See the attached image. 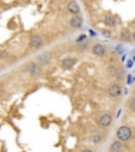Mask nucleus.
I'll return each instance as SVG.
<instances>
[{
	"mask_svg": "<svg viewBox=\"0 0 135 152\" xmlns=\"http://www.w3.org/2000/svg\"><path fill=\"white\" fill-rule=\"evenodd\" d=\"M116 137L120 142H127L132 137V130L128 126H121L117 129Z\"/></svg>",
	"mask_w": 135,
	"mask_h": 152,
	"instance_id": "nucleus-1",
	"label": "nucleus"
},
{
	"mask_svg": "<svg viewBox=\"0 0 135 152\" xmlns=\"http://www.w3.org/2000/svg\"><path fill=\"white\" fill-rule=\"evenodd\" d=\"M108 94L109 96L111 97H118L120 96L121 94V88L120 86L116 83H113L109 86V88H108Z\"/></svg>",
	"mask_w": 135,
	"mask_h": 152,
	"instance_id": "nucleus-2",
	"label": "nucleus"
},
{
	"mask_svg": "<svg viewBox=\"0 0 135 152\" xmlns=\"http://www.w3.org/2000/svg\"><path fill=\"white\" fill-rule=\"evenodd\" d=\"M30 47L32 49H38V48H40L41 45H43V39L40 35H34L31 37L30 39V42H28Z\"/></svg>",
	"mask_w": 135,
	"mask_h": 152,
	"instance_id": "nucleus-3",
	"label": "nucleus"
},
{
	"mask_svg": "<svg viewBox=\"0 0 135 152\" xmlns=\"http://www.w3.org/2000/svg\"><path fill=\"white\" fill-rule=\"evenodd\" d=\"M82 23H83L82 18L80 16H78V15H75L70 20V26L73 28H80L82 26Z\"/></svg>",
	"mask_w": 135,
	"mask_h": 152,
	"instance_id": "nucleus-4",
	"label": "nucleus"
},
{
	"mask_svg": "<svg viewBox=\"0 0 135 152\" xmlns=\"http://www.w3.org/2000/svg\"><path fill=\"white\" fill-rule=\"evenodd\" d=\"M77 62V59L76 58H73V57H68V58H64L61 61V66L63 69H72L74 66Z\"/></svg>",
	"mask_w": 135,
	"mask_h": 152,
	"instance_id": "nucleus-5",
	"label": "nucleus"
},
{
	"mask_svg": "<svg viewBox=\"0 0 135 152\" xmlns=\"http://www.w3.org/2000/svg\"><path fill=\"white\" fill-rule=\"evenodd\" d=\"M112 123V116L108 113H104L99 117V124L102 127H109Z\"/></svg>",
	"mask_w": 135,
	"mask_h": 152,
	"instance_id": "nucleus-6",
	"label": "nucleus"
},
{
	"mask_svg": "<svg viewBox=\"0 0 135 152\" xmlns=\"http://www.w3.org/2000/svg\"><path fill=\"white\" fill-rule=\"evenodd\" d=\"M68 11H69L71 14L77 15L80 13V7H79V4L76 2V1L72 0V1H70V2L68 3Z\"/></svg>",
	"mask_w": 135,
	"mask_h": 152,
	"instance_id": "nucleus-7",
	"label": "nucleus"
},
{
	"mask_svg": "<svg viewBox=\"0 0 135 152\" xmlns=\"http://www.w3.org/2000/svg\"><path fill=\"white\" fill-rule=\"evenodd\" d=\"M92 53L96 56H104L106 54V48L100 43H96V45H93Z\"/></svg>",
	"mask_w": 135,
	"mask_h": 152,
	"instance_id": "nucleus-8",
	"label": "nucleus"
},
{
	"mask_svg": "<svg viewBox=\"0 0 135 152\" xmlns=\"http://www.w3.org/2000/svg\"><path fill=\"white\" fill-rule=\"evenodd\" d=\"M28 72L31 76H37L38 74L40 73V68H39V66H38L36 64H34V62H33V64H28Z\"/></svg>",
	"mask_w": 135,
	"mask_h": 152,
	"instance_id": "nucleus-9",
	"label": "nucleus"
},
{
	"mask_svg": "<svg viewBox=\"0 0 135 152\" xmlns=\"http://www.w3.org/2000/svg\"><path fill=\"white\" fill-rule=\"evenodd\" d=\"M123 150V142L120 140H114L110 146V151L111 152H120Z\"/></svg>",
	"mask_w": 135,
	"mask_h": 152,
	"instance_id": "nucleus-10",
	"label": "nucleus"
},
{
	"mask_svg": "<svg viewBox=\"0 0 135 152\" xmlns=\"http://www.w3.org/2000/svg\"><path fill=\"white\" fill-rule=\"evenodd\" d=\"M50 59H51V55H50V53H47V52L41 53V54H39L37 56L38 62H40V64H47Z\"/></svg>",
	"mask_w": 135,
	"mask_h": 152,
	"instance_id": "nucleus-11",
	"label": "nucleus"
},
{
	"mask_svg": "<svg viewBox=\"0 0 135 152\" xmlns=\"http://www.w3.org/2000/svg\"><path fill=\"white\" fill-rule=\"evenodd\" d=\"M104 24L109 28H114V26H116V19L113 16H106L104 17Z\"/></svg>",
	"mask_w": 135,
	"mask_h": 152,
	"instance_id": "nucleus-12",
	"label": "nucleus"
},
{
	"mask_svg": "<svg viewBox=\"0 0 135 152\" xmlns=\"http://www.w3.org/2000/svg\"><path fill=\"white\" fill-rule=\"evenodd\" d=\"M120 39L125 41H129L131 39V32L129 30H123L120 33Z\"/></svg>",
	"mask_w": 135,
	"mask_h": 152,
	"instance_id": "nucleus-13",
	"label": "nucleus"
},
{
	"mask_svg": "<svg viewBox=\"0 0 135 152\" xmlns=\"http://www.w3.org/2000/svg\"><path fill=\"white\" fill-rule=\"evenodd\" d=\"M102 138L100 135H98V134H96V135H93L92 138H91V142H92V144H94V145H99L100 142H101Z\"/></svg>",
	"mask_w": 135,
	"mask_h": 152,
	"instance_id": "nucleus-14",
	"label": "nucleus"
},
{
	"mask_svg": "<svg viewBox=\"0 0 135 152\" xmlns=\"http://www.w3.org/2000/svg\"><path fill=\"white\" fill-rule=\"evenodd\" d=\"M117 70H118V69H117V68H115L114 66H108V68H107V72L111 76H116Z\"/></svg>",
	"mask_w": 135,
	"mask_h": 152,
	"instance_id": "nucleus-15",
	"label": "nucleus"
},
{
	"mask_svg": "<svg viewBox=\"0 0 135 152\" xmlns=\"http://www.w3.org/2000/svg\"><path fill=\"white\" fill-rule=\"evenodd\" d=\"M129 106H130L131 110H133V111H135V97L131 98V99H130V104H129Z\"/></svg>",
	"mask_w": 135,
	"mask_h": 152,
	"instance_id": "nucleus-16",
	"label": "nucleus"
},
{
	"mask_svg": "<svg viewBox=\"0 0 135 152\" xmlns=\"http://www.w3.org/2000/svg\"><path fill=\"white\" fill-rule=\"evenodd\" d=\"M117 79H123V71H121V70H117V73H116V76H115Z\"/></svg>",
	"mask_w": 135,
	"mask_h": 152,
	"instance_id": "nucleus-17",
	"label": "nucleus"
},
{
	"mask_svg": "<svg viewBox=\"0 0 135 152\" xmlns=\"http://www.w3.org/2000/svg\"><path fill=\"white\" fill-rule=\"evenodd\" d=\"M102 35H104V37L110 38V37H111V32H110V31H106V30H104V31H102Z\"/></svg>",
	"mask_w": 135,
	"mask_h": 152,
	"instance_id": "nucleus-18",
	"label": "nucleus"
},
{
	"mask_svg": "<svg viewBox=\"0 0 135 152\" xmlns=\"http://www.w3.org/2000/svg\"><path fill=\"white\" fill-rule=\"evenodd\" d=\"M85 35H81L76 39V42H82V40H85Z\"/></svg>",
	"mask_w": 135,
	"mask_h": 152,
	"instance_id": "nucleus-19",
	"label": "nucleus"
},
{
	"mask_svg": "<svg viewBox=\"0 0 135 152\" xmlns=\"http://www.w3.org/2000/svg\"><path fill=\"white\" fill-rule=\"evenodd\" d=\"M85 42V41H83ZM82 42V45H80V50H85L87 48H88V42H85V43H83Z\"/></svg>",
	"mask_w": 135,
	"mask_h": 152,
	"instance_id": "nucleus-20",
	"label": "nucleus"
},
{
	"mask_svg": "<svg viewBox=\"0 0 135 152\" xmlns=\"http://www.w3.org/2000/svg\"><path fill=\"white\" fill-rule=\"evenodd\" d=\"M81 152H93V151L91 149H85V150H82Z\"/></svg>",
	"mask_w": 135,
	"mask_h": 152,
	"instance_id": "nucleus-21",
	"label": "nucleus"
},
{
	"mask_svg": "<svg viewBox=\"0 0 135 152\" xmlns=\"http://www.w3.org/2000/svg\"><path fill=\"white\" fill-rule=\"evenodd\" d=\"M132 38H133V40L135 41V33H133V34H132Z\"/></svg>",
	"mask_w": 135,
	"mask_h": 152,
	"instance_id": "nucleus-22",
	"label": "nucleus"
}]
</instances>
